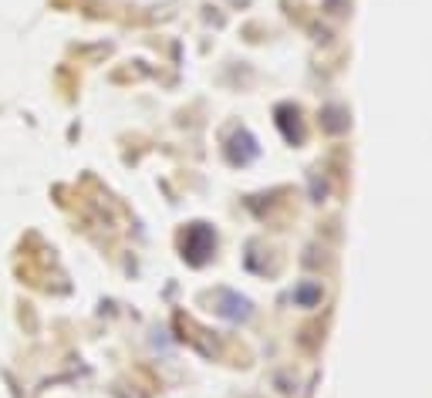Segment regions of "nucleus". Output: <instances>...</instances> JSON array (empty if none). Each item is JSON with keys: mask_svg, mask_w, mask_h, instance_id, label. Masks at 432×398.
Returning <instances> with one entry per match:
<instances>
[{"mask_svg": "<svg viewBox=\"0 0 432 398\" xmlns=\"http://www.w3.org/2000/svg\"><path fill=\"white\" fill-rule=\"evenodd\" d=\"M182 250H186V257L193 263H203L206 253H213V233H209L206 226H193L186 233V240H182Z\"/></svg>", "mask_w": 432, "mask_h": 398, "instance_id": "obj_1", "label": "nucleus"}]
</instances>
